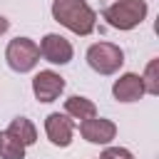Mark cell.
<instances>
[{"label": "cell", "instance_id": "5b68a950", "mask_svg": "<svg viewBox=\"0 0 159 159\" xmlns=\"http://www.w3.org/2000/svg\"><path fill=\"white\" fill-rule=\"evenodd\" d=\"M37 47H40V55H42L47 62H52V65H67V62L72 60V55H75L70 40H65L62 35H55V32L45 35Z\"/></svg>", "mask_w": 159, "mask_h": 159}, {"label": "cell", "instance_id": "9c48e42d", "mask_svg": "<svg viewBox=\"0 0 159 159\" xmlns=\"http://www.w3.org/2000/svg\"><path fill=\"white\" fill-rule=\"evenodd\" d=\"M112 94H114L117 102H137V99H142V94H144V82H142L139 75L127 72V75H122V77L114 82Z\"/></svg>", "mask_w": 159, "mask_h": 159}, {"label": "cell", "instance_id": "5bb4252c", "mask_svg": "<svg viewBox=\"0 0 159 159\" xmlns=\"http://www.w3.org/2000/svg\"><path fill=\"white\" fill-rule=\"evenodd\" d=\"M99 159H134V157H132V152L124 149V147H107Z\"/></svg>", "mask_w": 159, "mask_h": 159}, {"label": "cell", "instance_id": "6da1fadb", "mask_svg": "<svg viewBox=\"0 0 159 159\" xmlns=\"http://www.w3.org/2000/svg\"><path fill=\"white\" fill-rule=\"evenodd\" d=\"M52 17L75 35H89L97 25V15L84 0H52Z\"/></svg>", "mask_w": 159, "mask_h": 159}, {"label": "cell", "instance_id": "3957f363", "mask_svg": "<svg viewBox=\"0 0 159 159\" xmlns=\"http://www.w3.org/2000/svg\"><path fill=\"white\" fill-rule=\"evenodd\" d=\"M5 60L7 67L15 72H30L37 62H40V47L30 40V37H15L10 40L7 50H5Z\"/></svg>", "mask_w": 159, "mask_h": 159}, {"label": "cell", "instance_id": "277c9868", "mask_svg": "<svg viewBox=\"0 0 159 159\" xmlns=\"http://www.w3.org/2000/svg\"><path fill=\"white\" fill-rule=\"evenodd\" d=\"M87 65L99 75H114L124 65V52L112 42H97L87 50Z\"/></svg>", "mask_w": 159, "mask_h": 159}, {"label": "cell", "instance_id": "9a60e30c", "mask_svg": "<svg viewBox=\"0 0 159 159\" xmlns=\"http://www.w3.org/2000/svg\"><path fill=\"white\" fill-rule=\"evenodd\" d=\"M7 27H10V20L0 15V35H2V32H7Z\"/></svg>", "mask_w": 159, "mask_h": 159}, {"label": "cell", "instance_id": "52a82bcc", "mask_svg": "<svg viewBox=\"0 0 159 159\" xmlns=\"http://www.w3.org/2000/svg\"><path fill=\"white\" fill-rule=\"evenodd\" d=\"M45 132H47V139H50L55 147H70L72 132H75V122H72V117H67V114L52 112V114H47V119H45Z\"/></svg>", "mask_w": 159, "mask_h": 159}, {"label": "cell", "instance_id": "30bf717a", "mask_svg": "<svg viewBox=\"0 0 159 159\" xmlns=\"http://www.w3.org/2000/svg\"><path fill=\"white\" fill-rule=\"evenodd\" d=\"M65 114H67V117H72V119H82V122H84V119L97 117V107H94V102H92V99L75 94V97L65 99Z\"/></svg>", "mask_w": 159, "mask_h": 159}, {"label": "cell", "instance_id": "7a4b0ae2", "mask_svg": "<svg viewBox=\"0 0 159 159\" xmlns=\"http://www.w3.org/2000/svg\"><path fill=\"white\" fill-rule=\"evenodd\" d=\"M102 17L109 27L117 30H132L147 17V0H117L109 7H104Z\"/></svg>", "mask_w": 159, "mask_h": 159}, {"label": "cell", "instance_id": "4fadbf2b", "mask_svg": "<svg viewBox=\"0 0 159 159\" xmlns=\"http://www.w3.org/2000/svg\"><path fill=\"white\" fill-rule=\"evenodd\" d=\"M142 82H144V92L159 94V60H152L147 65V72H144Z\"/></svg>", "mask_w": 159, "mask_h": 159}, {"label": "cell", "instance_id": "ba28073f", "mask_svg": "<svg viewBox=\"0 0 159 159\" xmlns=\"http://www.w3.org/2000/svg\"><path fill=\"white\" fill-rule=\"evenodd\" d=\"M80 134H82L89 144H109V142L117 137V127H114V122H109V119L92 117V119H84V122L80 124Z\"/></svg>", "mask_w": 159, "mask_h": 159}, {"label": "cell", "instance_id": "8fae6325", "mask_svg": "<svg viewBox=\"0 0 159 159\" xmlns=\"http://www.w3.org/2000/svg\"><path fill=\"white\" fill-rule=\"evenodd\" d=\"M7 132H10L12 137H17L25 147H30V144L37 142V129H35V124H32L27 117H15V119L10 122V127H7Z\"/></svg>", "mask_w": 159, "mask_h": 159}, {"label": "cell", "instance_id": "8992f818", "mask_svg": "<svg viewBox=\"0 0 159 159\" xmlns=\"http://www.w3.org/2000/svg\"><path fill=\"white\" fill-rule=\"evenodd\" d=\"M65 89V77H60L52 70H42L32 77V92L40 102H55Z\"/></svg>", "mask_w": 159, "mask_h": 159}, {"label": "cell", "instance_id": "7c38bea8", "mask_svg": "<svg viewBox=\"0 0 159 159\" xmlns=\"http://www.w3.org/2000/svg\"><path fill=\"white\" fill-rule=\"evenodd\" d=\"M0 159H25V144L10 132H0Z\"/></svg>", "mask_w": 159, "mask_h": 159}]
</instances>
